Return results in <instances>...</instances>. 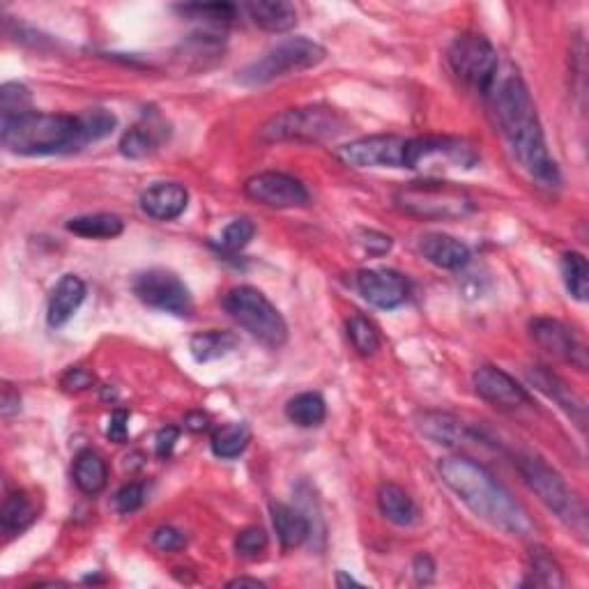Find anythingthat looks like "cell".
Here are the masks:
<instances>
[{"mask_svg": "<svg viewBox=\"0 0 589 589\" xmlns=\"http://www.w3.org/2000/svg\"><path fill=\"white\" fill-rule=\"evenodd\" d=\"M139 203L150 219L171 221L187 210L189 194L178 182H157L143 191Z\"/></svg>", "mask_w": 589, "mask_h": 589, "instance_id": "cell-18", "label": "cell"}, {"mask_svg": "<svg viewBox=\"0 0 589 589\" xmlns=\"http://www.w3.org/2000/svg\"><path fill=\"white\" fill-rule=\"evenodd\" d=\"M488 95H491L497 127L507 139L511 155L516 157L520 168L543 187H560V168L550 157L537 106L532 102L525 81L518 74H507L495 79Z\"/></svg>", "mask_w": 589, "mask_h": 589, "instance_id": "cell-1", "label": "cell"}, {"mask_svg": "<svg viewBox=\"0 0 589 589\" xmlns=\"http://www.w3.org/2000/svg\"><path fill=\"white\" fill-rule=\"evenodd\" d=\"M237 348V336L231 332H201L194 334L189 341V350L194 355L196 362H214V359H221L226 355H231Z\"/></svg>", "mask_w": 589, "mask_h": 589, "instance_id": "cell-27", "label": "cell"}, {"mask_svg": "<svg viewBox=\"0 0 589 589\" xmlns=\"http://www.w3.org/2000/svg\"><path fill=\"white\" fill-rule=\"evenodd\" d=\"M267 548V532L263 527L251 525L244 527L242 532H237L235 537V550L242 557H258Z\"/></svg>", "mask_w": 589, "mask_h": 589, "instance_id": "cell-38", "label": "cell"}, {"mask_svg": "<svg viewBox=\"0 0 589 589\" xmlns=\"http://www.w3.org/2000/svg\"><path fill=\"white\" fill-rule=\"evenodd\" d=\"M221 304L242 330H247L267 348H281L288 341L286 320L258 288L237 286L228 290Z\"/></svg>", "mask_w": 589, "mask_h": 589, "instance_id": "cell-7", "label": "cell"}, {"mask_svg": "<svg viewBox=\"0 0 589 589\" xmlns=\"http://www.w3.org/2000/svg\"><path fill=\"white\" fill-rule=\"evenodd\" d=\"M171 136V127L159 113H145L132 129H127L120 139V152L129 159H143L162 150V145Z\"/></svg>", "mask_w": 589, "mask_h": 589, "instance_id": "cell-17", "label": "cell"}, {"mask_svg": "<svg viewBox=\"0 0 589 589\" xmlns=\"http://www.w3.org/2000/svg\"><path fill=\"white\" fill-rule=\"evenodd\" d=\"M152 543H155V548L162 550V553H178V550L187 546V537L180 530H175V527L164 525L152 534Z\"/></svg>", "mask_w": 589, "mask_h": 589, "instance_id": "cell-40", "label": "cell"}, {"mask_svg": "<svg viewBox=\"0 0 589 589\" xmlns=\"http://www.w3.org/2000/svg\"><path fill=\"white\" fill-rule=\"evenodd\" d=\"M527 380H530V385L541 392L546 399L555 401L560 408L569 415L576 426L583 431L585 422H587V408H585V401L580 399V396L573 392V389L566 385V382L548 369V366H532L530 371H527Z\"/></svg>", "mask_w": 589, "mask_h": 589, "instance_id": "cell-16", "label": "cell"}, {"mask_svg": "<svg viewBox=\"0 0 589 589\" xmlns=\"http://www.w3.org/2000/svg\"><path fill=\"white\" fill-rule=\"evenodd\" d=\"M412 571H415L419 583H431L435 576V564L428 555H417L415 562H412Z\"/></svg>", "mask_w": 589, "mask_h": 589, "instance_id": "cell-45", "label": "cell"}, {"mask_svg": "<svg viewBox=\"0 0 589 589\" xmlns=\"http://www.w3.org/2000/svg\"><path fill=\"white\" fill-rule=\"evenodd\" d=\"M0 403H3L0 405L3 415L12 417L14 412H19V408H21V396L12 385H3V399H0Z\"/></svg>", "mask_w": 589, "mask_h": 589, "instance_id": "cell-46", "label": "cell"}, {"mask_svg": "<svg viewBox=\"0 0 589 589\" xmlns=\"http://www.w3.org/2000/svg\"><path fill=\"white\" fill-rule=\"evenodd\" d=\"M106 435H109L111 442H127L129 435V412L127 410H116L109 419V426H106Z\"/></svg>", "mask_w": 589, "mask_h": 589, "instance_id": "cell-42", "label": "cell"}, {"mask_svg": "<svg viewBox=\"0 0 589 589\" xmlns=\"http://www.w3.org/2000/svg\"><path fill=\"white\" fill-rule=\"evenodd\" d=\"M72 474L74 484L86 495L102 493L106 484H109V468H106V461L93 449L81 451V454L74 458Z\"/></svg>", "mask_w": 589, "mask_h": 589, "instance_id": "cell-24", "label": "cell"}, {"mask_svg": "<svg viewBox=\"0 0 589 589\" xmlns=\"http://www.w3.org/2000/svg\"><path fill=\"white\" fill-rule=\"evenodd\" d=\"M254 235V221L249 217H240L224 228V233L219 237V249L226 251V254H237V251H242L251 240H254Z\"/></svg>", "mask_w": 589, "mask_h": 589, "instance_id": "cell-37", "label": "cell"}, {"mask_svg": "<svg viewBox=\"0 0 589 589\" xmlns=\"http://www.w3.org/2000/svg\"><path fill=\"white\" fill-rule=\"evenodd\" d=\"M562 277L564 286L569 290L573 300L585 302L589 293V265L587 258L578 251H569L562 256Z\"/></svg>", "mask_w": 589, "mask_h": 589, "instance_id": "cell-31", "label": "cell"}, {"mask_svg": "<svg viewBox=\"0 0 589 589\" xmlns=\"http://www.w3.org/2000/svg\"><path fill=\"white\" fill-rule=\"evenodd\" d=\"M182 17L194 19V21H205V24L212 26H228L237 19V5L231 3H189V5H178L175 7Z\"/></svg>", "mask_w": 589, "mask_h": 589, "instance_id": "cell-33", "label": "cell"}, {"mask_svg": "<svg viewBox=\"0 0 589 589\" xmlns=\"http://www.w3.org/2000/svg\"><path fill=\"white\" fill-rule=\"evenodd\" d=\"M532 339L539 348L546 350L562 362L571 364L573 369L587 371L589 359H587V346L578 339L573 330H569L564 323L555 318H534L530 323Z\"/></svg>", "mask_w": 589, "mask_h": 589, "instance_id": "cell-13", "label": "cell"}, {"mask_svg": "<svg viewBox=\"0 0 589 589\" xmlns=\"http://www.w3.org/2000/svg\"><path fill=\"white\" fill-rule=\"evenodd\" d=\"M228 587H263V583L260 580H254V578H235L228 583Z\"/></svg>", "mask_w": 589, "mask_h": 589, "instance_id": "cell-48", "label": "cell"}, {"mask_svg": "<svg viewBox=\"0 0 589 589\" xmlns=\"http://www.w3.org/2000/svg\"><path fill=\"white\" fill-rule=\"evenodd\" d=\"M438 472L474 516L511 537H532L534 523L520 504L484 465L468 456L442 458Z\"/></svg>", "mask_w": 589, "mask_h": 589, "instance_id": "cell-2", "label": "cell"}, {"mask_svg": "<svg viewBox=\"0 0 589 589\" xmlns=\"http://www.w3.org/2000/svg\"><path fill=\"white\" fill-rule=\"evenodd\" d=\"M33 111V99L21 83H5L0 90V118H19Z\"/></svg>", "mask_w": 589, "mask_h": 589, "instance_id": "cell-36", "label": "cell"}, {"mask_svg": "<svg viewBox=\"0 0 589 589\" xmlns=\"http://www.w3.org/2000/svg\"><path fill=\"white\" fill-rule=\"evenodd\" d=\"M95 376L90 373L88 369H81V366H76V369H70L60 380V385H63L65 392H83V389L93 387Z\"/></svg>", "mask_w": 589, "mask_h": 589, "instance_id": "cell-41", "label": "cell"}, {"mask_svg": "<svg viewBox=\"0 0 589 589\" xmlns=\"http://www.w3.org/2000/svg\"><path fill=\"white\" fill-rule=\"evenodd\" d=\"M474 392L500 410H518L530 401V394H527L525 387H520L500 366L491 364L479 366L474 371Z\"/></svg>", "mask_w": 589, "mask_h": 589, "instance_id": "cell-15", "label": "cell"}, {"mask_svg": "<svg viewBox=\"0 0 589 589\" xmlns=\"http://www.w3.org/2000/svg\"><path fill=\"white\" fill-rule=\"evenodd\" d=\"M419 254L442 270H463L470 263V249L456 237L445 233H428L419 237Z\"/></svg>", "mask_w": 589, "mask_h": 589, "instance_id": "cell-19", "label": "cell"}, {"mask_svg": "<svg viewBox=\"0 0 589 589\" xmlns=\"http://www.w3.org/2000/svg\"><path fill=\"white\" fill-rule=\"evenodd\" d=\"M408 139L396 134H376L350 141L336 150V157L353 168H405Z\"/></svg>", "mask_w": 589, "mask_h": 589, "instance_id": "cell-11", "label": "cell"}, {"mask_svg": "<svg viewBox=\"0 0 589 589\" xmlns=\"http://www.w3.org/2000/svg\"><path fill=\"white\" fill-rule=\"evenodd\" d=\"M447 60L451 72L461 79L465 86L477 90L481 95H488L497 79V51L484 35L463 33L449 44Z\"/></svg>", "mask_w": 589, "mask_h": 589, "instance_id": "cell-9", "label": "cell"}, {"mask_svg": "<svg viewBox=\"0 0 589 589\" xmlns=\"http://www.w3.org/2000/svg\"><path fill=\"white\" fill-rule=\"evenodd\" d=\"M132 290L145 307L150 309L173 313V316H189L191 309H194L185 281L168 270L141 272L134 279Z\"/></svg>", "mask_w": 589, "mask_h": 589, "instance_id": "cell-10", "label": "cell"}, {"mask_svg": "<svg viewBox=\"0 0 589 589\" xmlns=\"http://www.w3.org/2000/svg\"><path fill=\"white\" fill-rule=\"evenodd\" d=\"M355 286L366 302L385 311L401 307L408 300V281H405L403 274L396 270H385V267L359 270Z\"/></svg>", "mask_w": 589, "mask_h": 589, "instance_id": "cell-14", "label": "cell"}, {"mask_svg": "<svg viewBox=\"0 0 589 589\" xmlns=\"http://www.w3.org/2000/svg\"><path fill=\"white\" fill-rule=\"evenodd\" d=\"M286 417L300 428H316L325 422L327 403L316 392L297 394L286 403Z\"/></svg>", "mask_w": 589, "mask_h": 589, "instance_id": "cell-28", "label": "cell"}, {"mask_svg": "<svg viewBox=\"0 0 589 589\" xmlns=\"http://www.w3.org/2000/svg\"><path fill=\"white\" fill-rule=\"evenodd\" d=\"M518 472L527 488L553 511V514L578 534L580 541H587V509L580 497L571 491L569 484L550 465L534 456L516 458Z\"/></svg>", "mask_w": 589, "mask_h": 589, "instance_id": "cell-4", "label": "cell"}, {"mask_svg": "<svg viewBox=\"0 0 589 589\" xmlns=\"http://www.w3.org/2000/svg\"><path fill=\"white\" fill-rule=\"evenodd\" d=\"M178 440H180V428L178 426H164L162 431L157 433V440H155L157 456L159 458L171 456L175 442H178Z\"/></svg>", "mask_w": 589, "mask_h": 589, "instance_id": "cell-44", "label": "cell"}, {"mask_svg": "<svg viewBox=\"0 0 589 589\" xmlns=\"http://www.w3.org/2000/svg\"><path fill=\"white\" fill-rule=\"evenodd\" d=\"M249 19L267 33H288L297 24V10L283 0H254L244 5Z\"/></svg>", "mask_w": 589, "mask_h": 589, "instance_id": "cell-21", "label": "cell"}, {"mask_svg": "<svg viewBox=\"0 0 589 589\" xmlns=\"http://www.w3.org/2000/svg\"><path fill=\"white\" fill-rule=\"evenodd\" d=\"M185 424L189 431H205V428H208V417H205L203 412H191V415H187Z\"/></svg>", "mask_w": 589, "mask_h": 589, "instance_id": "cell-47", "label": "cell"}, {"mask_svg": "<svg viewBox=\"0 0 589 589\" xmlns=\"http://www.w3.org/2000/svg\"><path fill=\"white\" fill-rule=\"evenodd\" d=\"M270 511H272L274 532H277V537H279L283 548L286 550L300 548L302 543L309 539L311 523H309L307 516L300 514V511L293 509V507H288V504H281V502H274Z\"/></svg>", "mask_w": 589, "mask_h": 589, "instance_id": "cell-22", "label": "cell"}, {"mask_svg": "<svg viewBox=\"0 0 589 589\" xmlns=\"http://www.w3.org/2000/svg\"><path fill=\"white\" fill-rule=\"evenodd\" d=\"M67 231L86 237V240H113L125 231V221L118 214L97 212V214H83L67 221Z\"/></svg>", "mask_w": 589, "mask_h": 589, "instance_id": "cell-26", "label": "cell"}, {"mask_svg": "<svg viewBox=\"0 0 589 589\" xmlns=\"http://www.w3.org/2000/svg\"><path fill=\"white\" fill-rule=\"evenodd\" d=\"M145 502V486L139 481H132V484L122 486L116 493V509L120 514H134L139 511Z\"/></svg>", "mask_w": 589, "mask_h": 589, "instance_id": "cell-39", "label": "cell"}, {"mask_svg": "<svg viewBox=\"0 0 589 589\" xmlns=\"http://www.w3.org/2000/svg\"><path fill=\"white\" fill-rule=\"evenodd\" d=\"M0 141L12 155H70L86 148L79 116L30 111L19 118H0Z\"/></svg>", "mask_w": 589, "mask_h": 589, "instance_id": "cell-3", "label": "cell"}, {"mask_svg": "<svg viewBox=\"0 0 589 589\" xmlns=\"http://www.w3.org/2000/svg\"><path fill=\"white\" fill-rule=\"evenodd\" d=\"M348 336L359 355H376L380 348V332L362 313H355L348 320Z\"/></svg>", "mask_w": 589, "mask_h": 589, "instance_id": "cell-34", "label": "cell"}, {"mask_svg": "<svg viewBox=\"0 0 589 589\" xmlns=\"http://www.w3.org/2000/svg\"><path fill=\"white\" fill-rule=\"evenodd\" d=\"M343 129H346V120L330 106H300V109H288L267 120L258 136L265 143H313L334 139Z\"/></svg>", "mask_w": 589, "mask_h": 589, "instance_id": "cell-6", "label": "cell"}, {"mask_svg": "<svg viewBox=\"0 0 589 589\" xmlns=\"http://www.w3.org/2000/svg\"><path fill=\"white\" fill-rule=\"evenodd\" d=\"M244 194L265 208L290 210L309 203V191L293 175L265 171L244 182Z\"/></svg>", "mask_w": 589, "mask_h": 589, "instance_id": "cell-12", "label": "cell"}, {"mask_svg": "<svg viewBox=\"0 0 589 589\" xmlns=\"http://www.w3.org/2000/svg\"><path fill=\"white\" fill-rule=\"evenodd\" d=\"M399 208L422 219H458L472 212V198L451 182H410L396 194Z\"/></svg>", "mask_w": 589, "mask_h": 589, "instance_id": "cell-8", "label": "cell"}, {"mask_svg": "<svg viewBox=\"0 0 589 589\" xmlns=\"http://www.w3.org/2000/svg\"><path fill=\"white\" fill-rule=\"evenodd\" d=\"M86 300V283L76 274H65L51 290L47 320L51 327H63Z\"/></svg>", "mask_w": 589, "mask_h": 589, "instance_id": "cell-20", "label": "cell"}, {"mask_svg": "<svg viewBox=\"0 0 589 589\" xmlns=\"http://www.w3.org/2000/svg\"><path fill=\"white\" fill-rule=\"evenodd\" d=\"M359 237H362V247L369 251L371 256H382L387 254L389 249H392V237L382 235V233H376V231H362L359 233Z\"/></svg>", "mask_w": 589, "mask_h": 589, "instance_id": "cell-43", "label": "cell"}, {"mask_svg": "<svg viewBox=\"0 0 589 589\" xmlns=\"http://www.w3.org/2000/svg\"><path fill=\"white\" fill-rule=\"evenodd\" d=\"M251 442L247 424H226L212 433V451L219 458H237Z\"/></svg>", "mask_w": 589, "mask_h": 589, "instance_id": "cell-30", "label": "cell"}, {"mask_svg": "<svg viewBox=\"0 0 589 589\" xmlns=\"http://www.w3.org/2000/svg\"><path fill=\"white\" fill-rule=\"evenodd\" d=\"M378 507L380 514L389 523L399 527H412L419 523V509L412 497L405 493V488L396 484H382L378 491Z\"/></svg>", "mask_w": 589, "mask_h": 589, "instance_id": "cell-23", "label": "cell"}, {"mask_svg": "<svg viewBox=\"0 0 589 589\" xmlns=\"http://www.w3.org/2000/svg\"><path fill=\"white\" fill-rule=\"evenodd\" d=\"M419 431H422L428 440H433L435 445L442 447H456L468 438V428L463 422H458L456 417L442 415V412H424L419 417Z\"/></svg>", "mask_w": 589, "mask_h": 589, "instance_id": "cell-25", "label": "cell"}, {"mask_svg": "<svg viewBox=\"0 0 589 589\" xmlns=\"http://www.w3.org/2000/svg\"><path fill=\"white\" fill-rule=\"evenodd\" d=\"M325 56L327 51L309 37H288L244 67L237 81L249 88L267 86V83L283 79L288 74L311 70V67L323 63Z\"/></svg>", "mask_w": 589, "mask_h": 589, "instance_id": "cell-5", "label": "cell"}, {"mask_svg": "<svg viewBox=\"0 0 589 589\" xmlns=\"http://www.w3.org/2000/svg\"><path fill=\"white\" fill-rule=\"evenodd\" d=\"M35 516V504L24 491L10 493L5 497L3 509H0V527H3L7 534L24 532L26 527L33 523Z\"/></svg>", "mask_w": 589, "mask_h": 589, "instance_id": "cell-29", "label": "cell"}, {"mask_svg": "<svg viewBox=\"0 0 589 589\" xmlns=\"http://www.w3.org/2000/svg\"><path fill=\"white\" fill-rule=\"evenodd\" d=\"M530 578L525 580V585H543V587H562L564 576L562 566L555 562V557L543 548H532L530 553Z\"/></svg>", "mask_w": 589, "mask_h": 589, "instance_id": "cell-32", "label": "cell"}, {"mask_svg": "<svg viewBox=\"0 0 589 589\" xmlns=\"http://www.w3.org/2000/svg\"><path fill=\"white\" fill-rule=\"evenodd\" d=\"M336 585H339V587H350V585H359V583H357L355 578H350L343 571H339V573H336Z\"/></svg>", "mask_w": 589, "mask_h": 589, "instance_id": "cell-49", "label": "cell"}, {"mask_svg": "<svg viewBox=\"0 0 589 589\" xmlns=\"http://www.w3.org/2000/svg\"><path fill=\"white\" fill-rule=\"evenodd\" d=\"M79 122H81L83 139H86V143H95V141L106 139V136H109L118 125L116 116L106 109H88L86 113H81Z\"/></svg>", "mask_w": 589, "mask_h": 589, "instance_id": "cell-35", "label": "cell"}]
</instances>
